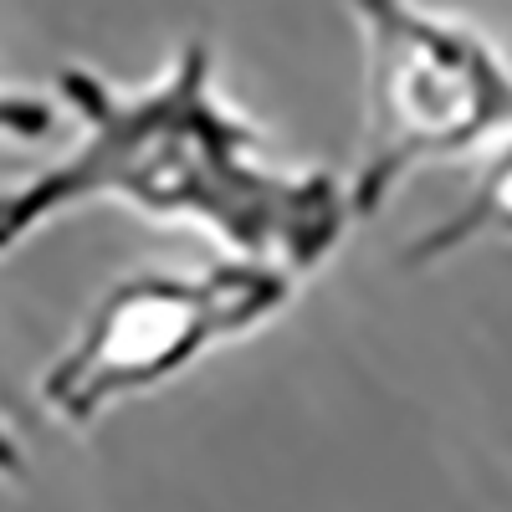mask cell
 I'll return each instance as SVG.
<instances>
[{"instance_id":"cell-1","label":"cell","mask_w":512,"mask_h":512,"mask_svg":"<svg viewBox=\"0 0 512 512\" xmlns=\"http://www.w3.org/2000/svg\"><path fill=\"white\" fill-rule=\"evenodd\" d=\"M57 98L77 118V144L0 190V256L72 210L123 205L200 226L226 256L313 277L354 221L349 180L267 159L262 128L221 93L210 36H185L149 82L67 62Z\"/></svg>"},{"instance_id":"cell-2","label":"cell","mask_w":512,"mask_h":512,"mask_svg":"<svg viewBox=\"0 0 512 512\" xmlns=\"http://www.w3.org/2000/svg\"><path fill=\"white\" fill-rule=\"evenodd\" d=\"M349 11L364 41V134L349 210L374 221L410 175L512 134V62L472 21L420 0H349Z\"/></svg>"},{"instance_id":"cell-3","label":"cell","mask_w":512,"mask_h":512,"mask_svg":"<svg viewBox=\"0 0 512 512\" xmlns=\"http://www.w3.org/2000/svg\"><path fill=\"white\" fill-rule=\"evenodd\" d=\"M303 277L272 262L221 256L205 267H139L103 287L47 364L36 395L67 431L93 425L123 405L190 374L200 359L267 328Z\"/></svg>"},{"instance_id":"cell-4","label":"cell","mask_w":512,"mask_h":512,"mask_svg":"<svg viewBox=\"0 0 512 512\" xmlns=\"http://www.w3.org/2000/svg\"><path fill=\"white\" fill-rule=\"evenodd\" d=\"M482 241H512V134L487 149L477 180L466 185L451 216L425 226L405 246V267H436L446 256H461Z\"/></svg>"},{"instance_id":"cell-5","label":"cell","mask_w":512,"mask_h":512,"mask_svg":"<svg viewBox=\"0 0 512 512\" xmlns=\"http://www.w3.org/2000/svg\"><path fill=\"white\" fill-rule=\"evenodd\" d=\"M57 103L41 98V93H26V88H0V139H16V144H36V139H52L57 134ZM26 472V456H21V441L16 431L0 415V477L16 482Z\"/></svg>"}]
</instances>
